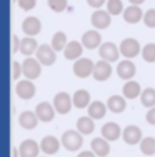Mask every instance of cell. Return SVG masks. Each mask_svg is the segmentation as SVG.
Segmentation results:
<instances>
[{"label":"cell","mask_w":155,"mask_h":157,"mask_svg":"<svg viewBox=\"0 0 155 157\" xmlns=\"http://www.w3.org/2000/svg\"><path fill=\"white\" fill-rule=\"evenodd\" d=\"M145 121L149 122L150 125H155V107L149 109V112H147V115H145Z\"/></svg>","instance_id":"f35d334b"},{"label":"cell","mask_w":155,"mask_h":157,"mask_svg":"<svg viewBox=\"0 0 155 157\" xmlns=\"http://www.w3.org/2000/svg\"><path fill=\"white\" fill-rule=\"evenodd\" d=\"M135 72H137V67H135V63L130 59H125V60L119 62V65H117V75L124 78V80H132Z\"/></svg>","instance_id":"30bf717a"},{"label":"cell","mask_w":155,"mask_h":157,"mask_svg":"<svg viewBox=\"0 0 155 157\" xmlns=\"http://www.w3.org/2000/svg\"><path fill=\"white\" fill-rule=\"evenodd\" d=\"M94 69H95V63L90 59H85V57H80L79 60H75V63H73V74L79 78L90 77L94 74Z\"/></svg>","instance_id":"277c9868"},{"label":"cell","mask_w":155,"mask_h":157,"mask_svg":"<svg viewBox=\"0 0 155 157\" xmlns=\"http://www.w3.org/2000/svg\"><path fill=\"white\" fill-rule=\"evenodd\" d=\"M22 69H24V75L28 80H35L42 75V63L34 57H25L22 62Z\"/></svg>","instance_id":"7a4b0ae2"},{"label":"cell","mask_w":155,"mask_h":157,"mask_svg":"<svg viewBox=\"0 0 155 157\" xmlns=\"http://www.w3.org/2000/svg\"><path fill=\"white\" fill-rule=\"evenodd\" d=\"M10 152H12V157H20V151H18L17 147H12V151H10Z\"/></svg>","instance_id":"b9f144b4"},{"label":"cell","mask_w":155,"mask_h":157,"mask_svg":"<svg viewBox=\"0 0 155 157\" xmlns=\"http://www.w3.org/2000/svg\"><path fill=\"white\" fill-rule=\"evenodd\" d=\"M77 130H79L82 136H88V134H92L95 130V122L92 117H80L79 121H77Z\"/></svg>","instance_id":"83f0119b"},{"label":"cell","mask_w":155,"mask_h":157,"mask_svg":"<svg viewBox=\"0 0 155 157\" xmlns=\"http://www.w3.org/2000/svg\"><path fill=\"white\" fill-rule=\"evenodd\" d=\"M54 107H55V110H57V114L65 115L72 110L73 100L67 92H58V94L54 97Z\"/></svg>","instance_id":"5b68a950"},{"label":"cell","mask_w":155,"mask_h":157,"mask_svg":"<svg viewBox=\"0 0 155 157\" xmlns=\"http://www.w3.org/2000/svg\"><path fill=\"white\" fill-rule=\"evenodd\" d=\"M94 78L97 82H105L109 80L110 75H112V65H110V62L107 60H98L95 63V69H94Z\"/></svg>","instance_id":"8fae6325"},{"label":"cell","mask_w":155,"mask_h":157,"mask_svg":"<svg viewBox=\"0 0 155 157\" xmlns=\"http://www.w3.org/2000/svg\"><path fill=\"white\" fill-rule=\"evenodd\" d=\"M13 2H18V0H12V3H13Z\"/></svg>","instance_id":"ee69618b"},{"label":"cell","mask_w":155,"mask_h":157,"mask_svg":"<svg viewBox=\"0 0 155 157\" xmlns=\"http://www.w3.org/2000/svg\"><path fill=\"white\" fill-rule=\"evenodd\" d=\"M124 2L122 0H107V12L110 13V15H120V13H124Z\"/></svg>","instance_id":"1f68e13d"},{"label":"cell","mask_w":155,"mask_h":157,"mask_svg":"<svg viewBox=\"0 0 155 157\" xmlns=\"http://www.w3.org/2000/svg\"><path fill=\"white\" fill-rule=\"evenodd\" d=\"M142 57L149 63L155 62V44H147L145 47H142Z\"/></svg>","instance_id":"d6a6232c"},{"label":"cell","mask_w":155,"mask_h":157,"mask_svg":"<svg viewBox=\"0 0 155 157\" xmlns=\"http://www.w3.org/2000/svg\"><path fill=\"white\" fill-rule=\"evenodd\" d=\"M24 75V69H22V63H18L13 60L12 62V80H18V77Z\"/></svg>","instance_id":"8d00e7d4"},{"label":"cell","mask_w":155,"mask_h":157,"mask_svg":"<svg viewBox=\"0 0 155 157\" xmlns=\"http://www.w3.org/2000/svg\"><path fill=\"white\" fill-rule=\"evenodd\" d=\"M140 102H142V105L147 107V109L155 107V89H145V90H142Z\"/></svg>","instance_id":"f546056e"},{"label":"cell","mask_w":155,"mask_h":157,"mask_svg":"<svg viewBox=\"0 0 155 157\" xmlns=\"http://www.w3.org/2000/svg\"><path fill=\"white\" fill-rule=\"evenodd\" d=\"M62 145L70 152L79 151L83 145L82 134H80L79 130H67V132H64V136H62Z\"/></svg>","instance_id":"6da1fadb"},{"label":"cell","mask_w":155,"mask_h":157,"mask_svg":"<svg viewBox=\"0 0 155 157\" xmlns=\"http://www.w3.org/2000/svg\"><path fill=\"white\" fill-rule=\"evenodd\" d=\"M52 47H54L55 52H64L65 47H67V35H65L64 32H57L54 33V37H52Z\"/></svg>","instance_id":"f1b7e54d"},{"label":"cell","mask_w":155,"mask_h":157,"mask_svg":"<svg viewBox=\"0 0 155 157\" xmlns=\"http://www.w3.org/2000/svg\"><path fill=\"white\" fill-rule=\"evenodd\" d=\"M82 44H83V47H85V48H88V50H94V48L100 47L102 45L100 32H98L97 29H94V30H87L82 35Z\"/></svg>","instance_id":"5bb4252c"},{"label":"cell","mask_w":155,"mask_h":157,"mask_svg":"<svg viewBox=\"0 0 155 157\" xmlns=\"http://www.w3.org/2000/svg\"><path fill=\"white\" fill-rule=\"evenodd\" d=\"M37 60H39L42 65H54L55 60H57V55H55V50L52 45H47V44H42L37 50Z\"/></svg>","instance_id":"ba28073f"},{"label":"cell","mask_w":155,"mask_h":157,"mask_svg":"<svg viewBox=\"0 0 155 157\" xmlns=\"http://www.w3.org/2000/svg\"><path fill=\"white\" fill-rule=\"evenodd\" d=\"M55 112L57 110H55V107L50 102H40L35 107V114L40 122H52L55 117Z\"/></svg>","instance_id":"9c48e42d"},{"label":"cell","mask_w":155,"mask_h":157,"mask_svg":"<svg viewBox=\"0 0 155 157\" xmlns=\"http://www.w3.org/2000/svg\"><path fill=\"white\" fill-rule=\"evenodd\" d=\"M90 22L92 25H94V29H97V30H103V29H109L110 24H112V15H110L107 10H95L94 13H92L90 17Z\"/></svg>","instance_id":"52a82bcc"},{"label":"cell","mask_w":155,"mask_h":157,"mask_svg":"<svg viewBox=\"0 0 155 157\" xmlns=\"http://www.w3.org/2000/svg\"><path fill=\"white\" fill-rule=\"evenodd\" d=\"M140 151L143 155H153L155 154V137H143L140 142Z\"/></svg>","instance_id":"4dcf8cb0"},{"label":"cell","mask_w":155,"mask_h":157,"mask_svg":"<svg viewBox=\"0 0 155 157\" xmlns=\"http://www.w3.org/2000/svg\"><path fill=\"white\" fill-rule=\"evenodd\" d=\"M83 44L82 42H77V40H72V42L67 44V47H65L64 50V57L67 59V60H79L80 57H82L83 54Z\"/></svg>","instance_id":"2e32d148"},{"label":"cell","mask_w":155,"mask_h":157,"mask_svg":"<svg viewBox=\"0 0 155 157\" xmlns=\"http://www.w3.org/2000/svg\"><path fill=\"white\" fill-rule=\"evenodd\" d=\"M18 124H20L22 129L32 130V129H35V127H37V124H39V117H37L35 112L25 110V112H22L20 117H18Z\"/></svg>","instance_id":"44dd1931"},{"label":"cell","mask_w":155,"mask_h":157,"mask_svg":"<svg viewBox=\"0 0 155 157\" xmlns=\"http://www.w3.org/2000/svg\"><path fill=\"white\" fill-rule=\"evenodd\" d=\"M22 30H24V33L27 37H35L42 30V22L37 17H27L22 22Z\"/></svg>","instance_id":"9a60e30c"},{"label":"cell","mask_w":155,"mask_h":157,"mask_svg":"<svg viewBox=\"0 0 155 157\" xmlns=\"http://www.w3.org/2000/svg\"><path fill=\"white\" fill-rule=\"evenodd\" d=\"M12 45H10V50H12V55L13 54H17V52H20V44H22V40L18 39L17 35H12Z\"/></svg>","instance_id":"74e56055"},{"label":"cell","mask_w":155,"mask_h":157,"mask_svg":"<svg viewBox=\"0 0 155 157\" xmlns=\"http://www.w3.org/2000/svg\"><path fill=\"white\" fill-rule=\"evenodd\" d=\"M107 109H109V107H107L103 102H100V100H94V102L88 105L87 114H88V117H92L94 121H98V119H103V117H105Z\"/></svg>","instance_id":"484cf974"},{"label":"cell","mask_w":155,"mask_h":157,"mask_svg":"<svg viewBox=\"0 0 155 157\" xmlns=\"http://www.w3.org/2000/svg\"><path fill=\"white\" fill-rule=\"evenodd\" d=\"M72 100H73V107H77V109H88V105L92 104L90 94H88V90H85V89L77 90L72 95Z\"/></svg>","instance_id":"603a6c76"},{"label":"cell","mask_w":155,"mask_h":157,"mask_svg":"<svg viewBox=\"0 0 155 157\" xmlns=\"http://www.w3.org/2000/svg\"><path fill=\"white\" fill-rule=\"evenodd\" d=\"M15 94L24 100H30L32 97L35 95V85L32 80L25 78V80L17 82V87H15Z\"/></svg>","instance_id":"7c38bea8"},{"label":"cell","mask_w":155,"mask_h":157,"mask_svg":"<svg viewBox=\"0 0 155 157\" xmlns=\"http://www.w3.org/2000/svg\"><path fill=\"white\" fill-rule=\"evenodd\" d=\"M107 107L113 114H122V112L127 109V100L122 95H110L109 100H107Z\"/></svg>","instance_id":"d4e9b609"},{"label":"cell","mask_w":155,"mask_h":157,"mask_svg":"<svg viewBox=\"0 0 155 157\" xmlns=\"http://www.w3.org/2000/svg\"><path fill=\"white\" fill-rule=\"evenodd\" d=\"M119 48H120V54L124 55L125 59H135L138 54H142V47H140L138 40L132 39V37L122 40Z\"/></svg>","instance_id":"3957f363"},{"label":"cell","mask_w":155,"mask_h":157,"mask_svg":"<svg viewBox=\"0 0 155 157\" xmlns=\"http://www.w3.org/2000/svg\"><path fill=\"white\" fill-rule=\"evenodd\" d=\"M18 7H20L22 10H25V12H30V10L35 9L37 5V0H18Z\"/></svg>","instance_id":"d590c367"},{"label":"cell","mask_w":155,"mask_h":157,"mask_svg":"<svg viewBox=\"0 0 155 157\" xmlns=\"http://www.w3.org/2000/svg\"><path fill=\"white\" fill-rule=\"evenodd\" d=\"M124 130H120V125L117 122H107V124L102 125V137L107 139L109 142H113L120 137V134Z\"/></svg>","instance_id":"d6986e66"},{"label":"cell","mask_w":155,"mask_h":157,"mask_svg":"<svg viewBox=\"0 0 155 157\" xmlns=\"http://www.w3.org/2000/svg\"><path fill=\"white\" fill-rule=\"evenodd\" d=\"M18 151H20V157H39V152L42 149L34 139H25L20 144Z\"/></svg>","instance_id":"ac0fdd59"},{"label":"cell","mask_w":155,"mask_h":157,"mask_svg":"<svg viewBox=\"0 0 155 157\" xmlns=\"http://www.w3.org/2000/svg\"><path fill=\"white\" fill-rule=\"evenodd\" d=\"M128 2H130V5H142L145 0H128Z\"/></svg>","instance_id":"7bdbcfd3"},{"label":"cell","mask_w":155,"mask_h":157,"mask_svg":"<svg viewBox=\"0 0 155 157\" xmlns=\"http://www.w3.org/2000/svg\"><path fill=\"white\" fill-rule=\"evenodd\" d=\"M60 144H62V140H58L57 137H54V136H45V137L42 139V142H40V149H42L43 154L54 155V154H57V152H58Z\"/></svg>","instance_id":"e0dca14e"},{"label":"cell","mask_w":155,"mask_h":157,"mask_svg":"<svg viewBox=\"0 0 155 157\" xmlns=\"http://www.w3.org/2000/svg\"><path fill=\"white\" fill-rule=\"evenodd\" d=\"M98 55H100L102 60L107 62H117L120 55V48L115 45L113 42H103L100 47H98Z\"/></svg>","instance_id":"8992f818"},{"label":"cell","mask_w":155,"mask_h":157,"mask_svg":"<svg viewBox=\"0 0 155 157\" xmlns=\"http://www.w3.org/2000/svg\"><path fill=\"white\" fill-rule=\"evenodd\" d=\"M105 2H107V0H87V3L92 7V9H95V10H98Z\"/></svg>","instance_id":"ab89813d"},{"label":"cell","mask_w":155,"mask_h":157,"mask_svg":"<svg viewBox=\"0 0 155 157\" xmlns=\"http://www.w3.org/2000/svg\"><path fill=\"white\" fill-rule=\"evenodd\" d=\"M49 2V7L54 12H57V13H60V12H64L65 9H67V0H47Z\"/></svg>","instance_id":"836d02e7"},{"label":"cell","mask_w":155,"mask_h":157,"mask_svg":"<svg viewBox=\"0 0 155 157\" xmlns=\"http://www.w3.org/2000/svg\"><path fill=\"white\" fill-rule=\"evenodd\" d=\"M122 94H124L125 99H137V97L142 95V87L135 80H127L124 89H122Z\"/></svg>","instance_id":"4316f807"},{"label":"cell","mask_w":155,"mask_h":157,"mask_svg":"<svg viewBox=\"0 0 155 157\" xmlns=\"http://www.w3.org/2000/svg\"><path fill=\"white\" fill-rule=\"evenodd\" d=\"M39 44H37L35 37H27L25 35V39H22V44H20V54L25 55V57H32L34 54H37V50H39Z\"/></svg>","instance_id":"cb8c5ba5"},{"label":"cell","mask_w":155,"mask_h":157,"mask_svg":"<svg viewBox=\"0 0 155 157\" xmlns=\"http://www.w3.org/2000/svg\"><path fill=\"white\" fill-rule=\"evenodd\" d=\"M77 157H97V154H95L94 151H82Z\"/></svg>","instance_id":"60d3db41"},{"label":"cell","mask_w":155,"mask_h":157,"mask_svg":"<svg viewBox=\"0 0 155 157\" xmlns=\"http://www.w3.org/2000/svg\"><path fill=\"white\" fill-rule=\"evenodd\" d=\"M90 147H92V151L97 154V157H107L110 154V144H109V140L103 139V137H95V139L90 142Z\"/></svg>","instance_id":"7402d4cb"},{"label":"cell","mask_w":155,"mask_h":157,"mask_svg":"<svg viewBox=\"0 0 155 157\" xmlns=\"http://www.w3.org/2000/svg\"><path fill=\"white\" fill-rule=\"evenodd\" d=\"M122 137H124L125 144L128 145H135V144H140L142 142V130H140V127L137 125H127L124 129V132H122Z\"/></svg>","instance_id":"4fadbf2b"},{"label":"cell","mask_w":155,"mask_h":157,"mask_svg":"<svg viewBox=\"0 0 155 157\" xmlns=\"http://www.w3.org/2000/svg\"><path fill=\"white\" fill-rule=\"evenodd\" d=\"M122 15H124V20L127 22V24H138L140 20H143V15H145V13L142 12L140 5H130L124 10Z\"/></svg>","instance_id":"ffe728a7"},{"label":"cell","mask_w":155,"mask_h":157,"mask_svg":"<svg viewBox=\"0 0 155 157\" xmlns=\"http://www.w3.org/2000/svg\"><path fill=\"white\" fill-rule=\"evenodd\" d=\"M143 24L149 29H155V9H150L143 15Z\"/></svg>","instance_id":"e575fe53"}]
</instances>
